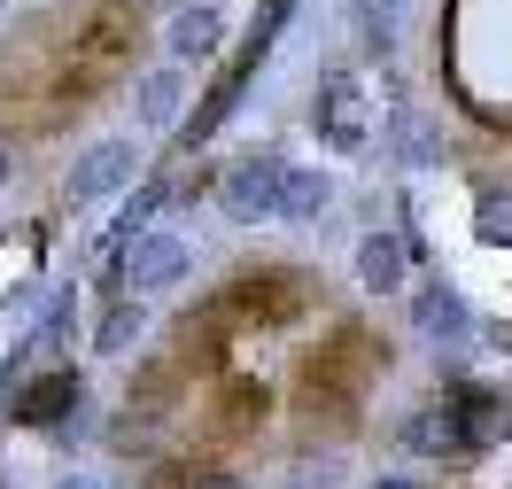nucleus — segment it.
<instances>
[{
  "label": "nucleus",
  "instance_id": "1",
  "mask_svg": "<svg viewBox=\"0 0 512 489\" xmlns=\"http://www.w3.org/2000/svg\"><path fill=\"white\" fill-rule=\"evenodd\" d=\"M288 187V163L280 156H264V163H241L233 171V187H225V202L241 210V218H256V210H272V195Z\"/></svg>",
  "mask_w": 512,
  "mask_h": 489
},
{
  "label": "nucleus",
  "instance_id": "2",
  "mask_svg": "<svg viewBox=\"0 0 512 489\" xmlns=\"http://www.w3.org/2000/svg\"><path fill=\"white\" fill-rule=\"evenodd\" d=\"M218 16H210V8H187V16H179V24H171V47H179V55H218Z\"/></svg>",
  "mask_w": 512,
  "mask_h": 489
},
{
  "label": "nucleus",
  "instance_id": "3",
  "mask_svg": "<svg viewBox=\"0 0 512 489\" xmlns=\"http://www.w3.org/2000/svg\"><path fill=\"white\" fill-rule=\"evenodd\" d=\"M125 148H101V156L94 163H86V171H78V195H94V187H109V179H117V171H125Z\"/></svg>",
  "mask_w": 512,
  "mask_h": 489
},
{
  "label": "nucleus",
  "instance_id": "4",
  "mask_svg": "<svg viewBox=\"0 0 512 489\" xmlns=\"http://www.w3.org/2000/svg\"><path fill=\"white\" fill-rule=\"evenodd\" d=\"M140 109H148V117H171V109H179V78L156 70V78H148V94H140Z\"/></svg>",
  "mask_w": 512,
  "mask_h": 489
},
{
  "label": "nucleus",
  "instance_id": "5",
  "mask_svg": "<svg viewBox=\"0 0 512 489\" xmlns=\"http://www.w3.org/2000/svg\"><path fill=\"white\" fill-rule=\"evenodd\" d=\"M365 272H373V280H396V241H373V249H365Z\"/></svg>",
  "mask_w": 512,
  "mask_h": 489
}]
</instances>
